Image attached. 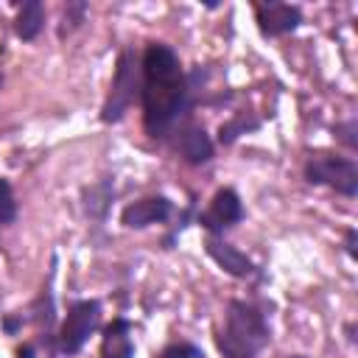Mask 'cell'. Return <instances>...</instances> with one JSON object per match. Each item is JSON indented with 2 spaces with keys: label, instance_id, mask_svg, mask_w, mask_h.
<instances>
[{
  "label": "cell",
  "instance_id": "obj_1",
  "mask_svg": "<svg viewBox=\"0 0 358 358\" xmlns=\"http://www.w3.org/2000/svg\"><path fill=\"white\" fill-rule=\"evenodd\" d=\"M140 98H143V126L148 137H165L168 129L179 120L187 101V78L179 64V56L154 42L145 48L140 62Z\"/></svg>",
  "mask_w": 358,
  "mask_h": 358
},
{
  "label": "cell",
  "instance_id": "obj_2",
  "mask_svg": "<svg viewBox=\"0 0 358 358\" xmlns=\"http://www.w3.org/2000/svg\"><path fill=\"white\" fill-rule=\"evenodd\" d=\"M271 333L266 324V316L241 299H232L227 305L221 330L215 336L218 352L224 358H255L266 344H268Z\"/></svg>",
  "mask_w": 358,
  "mask_h": 358
},
{
  "label": "cell",
  "instance_id": "obj_3",
  "mask_svg": "<svg viewBox=\"0 0 358 358\" xmlns=\"http://www.w3.org/2000/svg\"><path fill=\"white\" fill-rule=\"evenodd\" d=\"M140 84H143V76H140L137 56H134V50H123L120 59H117V67H115L109 98L101 109V120L103 123H117L129 112L134 98L140 95Z\"/></svg>",
  "mask_w": 358,
  "mask_h": 358
},
{
  "label": "cell",
  "instance_id": "obj_4",
  "mask_svg": "<svg viewBox=\"0 0 358 358\" xmlns=\"http://www.w3.org/2000/svg\"><path fill=\"white\" fill-rule=\"evenodd\" d=\"M305 179L310 185H327L341 196L358 193V168L350 157L316 154L305 162Z\"/></svg>",
  "mask_w": 358,
  "mask_h": 358
},
{
  "label": "cell",
  "instance_id": "obj_5",
  "mask_svg": "<svg viewBox=\"0 0 358 358\" xmlns=\"http://www.w3.org/2000/svg\"><path fill=\"white\" fill-rule=\"evenodd\" d=\"M101 322V302L98 299H78L67 308V316L62 322V330H59V350L73 355L78 352L87 338L95 333Z\"/></svg>",
  "mask_w": 358,
  "mask_h": 358
},
{
  "label": "cell",
  "instance_id": "obj_6",
  "mask_svg": "<svg viewBox=\"0 0 358 358\" xmlns=\"http://www.w3.org/2000/svg\"><path fill=\"white\" fill-rule=\"evenodd\" d=\"M243 218V204H241V196L232 190V187H221L213 201H210V210L204 215H199V224L210 232H224L227 227L238 224Z\"/></svg>",
  "mask_w": 358,
  "mask_h": 358
},
{
  "label": "cell",
  "instance_id": "obj_7",
  "mask_svg": "<svg viewBox=\"0 0 358 358\" xmlns=\"http://www.w3.org/2000/svg\"><path fill=\"white\" fill-rule=\"evenodd\" d=\"M255 17H257V28L263 36L291 34L302 22V11L288 3H260V6H255Z\"/></svg>",
  "mask_w": 358,
  "mask_h": 358
},
{
  "label": "cell",
  "instance_id": "obj_8",
  "mask_svg": "<svg viewBox=\"0 0 358 358\" xmlns=\"http://www.w3.org/2000/svg\"><path fill=\"white\" fill-rule=\"evenodd\" d=\"M171 210H173V204H171V199H165V196L137 199V201H131L129 207H123L120 224L129 227V229H143V227H151V224H162V221L171 215Z\"/></svg>",
  "mask_w": 358,
  "mask_h": 358
},
{
  "label": "cell",
  "instance_id": "obj_9",
  "mask_svg": "<svg viewBox=\"0 0 358 358\" xmlns=\"http://www.w3.org/2000/svg\"><path fill=\"white\" fill-rule=\"evenodd\" d=\"M204 249H207V255H210L227 274H232V277H255V274H257V266H255L243 252H238L232 243L207 238Z\"/></svg>",
  "mask_w": 358,
  "mask_h": 358
},
{
  "label": "cell",
  "instance_id": "obj_10",
  "mask_svg": "<svg viewBox=\"0 0 358 358\" xmlns=\"http://www.w3.org/2000/svg\"><path fill=\"white\" fill-rule=\"evenodd\" d=\"M176 151L190 165H204L213 159V140L201 126H185L176 137Z\"/></svg>",
  "mask_w": 358,
  "mask_h": 358
},
{
  "label": "cell",
  "instance_id": "obj_11",
  "mask_svg": "<svg viewBox=\"0 0 358 358\" xmlns=\"http://www.w3.org/2000/svg\"><path fill=\"white\" fill-rule=\"evenodd\" d=\"M101 358H134V338H131V322L115 319L101 338Z\"/></svg>",
  "mask_w": 358,
  "mask_h": 358
},
{
  "label": "cell",
  "instance_id": "obj_12",
  "mask_svg": "<svg viewBox=\"0 0 358 358\" xmlns=\"http://www.w3.org/2000/svg\"><path fill=\"white\" fill-rule=\"evenodd\" d=\"M42 25H45V8H42V3H39V0H28V3H22L20 11H17V20H14V31H17V36L25 39V42H31V39L39 36Z\"/></svg>",
  "mask_w": 358,
  "mask_h": 358
},
{
  "label": "cell",
  "instance_id": "obj_13",
  "mask_svg": "<svg viewBox=\"0 0 358 358\" xmlns=\"http://www.w3.org/2000/svg\"><path fill=\"white\" fill-rule=\"evenodd\" d=\"M14 218H17V201H14L11 185L6 179H0V227L11 224Z\"/></svg>",
  "mask_w": 358,
  "mask_h": 358
},
{
  "label": "cell",
  "instance_id": "obj_14",
  "mask_svg": "<svg viewBox=\"0 0 358 358\" xmlns=\"http://www.w3.org/2000/svg\"><path fill=\"white\" fill-rule=\"evenodd\" d=\"M249 129H257V120H246L243 115L229 120V123H221V143H232L235 137H241Z\"/></svg>",
  "mask_w": 358,
  "mask_h": 358
},
{
  "label": "cell",
  "instance_id": "obj_15",
  "mask_svg": "<svg viewBox=\"0 0 358 358\" xmlns=\"http://www.w3.org/2000/svg\"><path fill=\"white\" fill-rule=\"evenodd\" d=\"M159 358H204V355H201V350L193 347V344H173V347H168Z\"/></svg>",
  "mask_w": 358,
  "mask_h": 358
},
{
  "label": "cell",
  "instance_id": "obj_16",
  "mask_svg": "<svg viewBox=\"0 0 358 358\" xmlns=\"http://www.w3.org/2000/svg\"><path fill=\"white\" fill-rule=\"evenodd\" d=\"M336 131L341 134V140L350 145V148H355V137H352V131H355V123L350 120V123H344V126H336Z\"/></svg>",
  "mask_w": 358,
  "mask_h": 358
},
{
  "label": "cell",
  "instance_id": "obj_17",
  "mask_svg": "<svg viewBox=\"0 0 358 358\" xmlns=\"http://www.w3.org/2000/svg\"><path fill=\"white\" fill-rule=\"evenodd\" d=\"M347 252H350V257H355V229L347 232Z\"/></svg>",
  "mask_w": 358,
  "mask_h": 358
},
{
  "label": "cell",
  "instance_id": "obj_18",
  "mask_svg": "<svg viewBox=\"0 0 358 358\" xmlns=\"http://www.w3.org/2000/svg\"><path fill=\"white\" fill-rule=\"evenodd\" d=\"M20 358H31V347H28V350H22V352H20Z\"/></svg>",
  "mask_w": 358,
  "mask_h": 358
},
{
  "label": "cell",
  "instance_id": "obj_19",
  "mask_svg": "<svg viewBox=\"0 0 358 358\" xmlns=\"http://www.w3.org/2000/svg\"><path fill=\"white\" fill-rule=\"evenodd\" d=\"M291 358H305V355H291Z\"/></svg>",
  "mask_w": 358,
  "mask_h": 358
}]
</instances>
